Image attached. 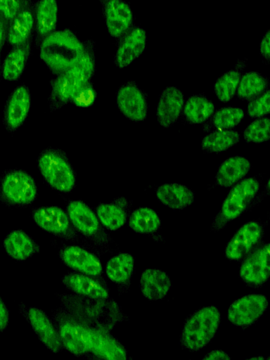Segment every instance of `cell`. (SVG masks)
<instances>
[{
    "label": "cell",
    "mask_w": 270,
    "mask_h": 360,
    "mask_svg": "<svg viewBox=\"0 0 270 360\" xmlns=\"http://www.w3.org/2000/svg\"><path fill=\"white\" fill-rule=\"evenodd\" d=\"M27 316L34 332L44 346L53 353L59 352L63 345L58 330L48 315L41 309L31 307Z\"/></svg>",
    "instance_id": "20"
},
{
    "label": "cell",
    "mask_w": 270,
    "mask_h": 360,
    "mask_svg": "<svg viewBox=\"0 0 270 360\" xmlns=\"http://www.w3.org/2000/svg\"><path fill=\"white\" fill-rule=\"evenodd\" d=\"M96 92L91 81L81 85L74 93L70 103L74 105L85 108L91 106L95 101Z\"/></svg>",
    "instance_id": "39"
},
{
    "label": "cell",
    "mask_w": 270,
    "mask_h": 360,
    "mask_svg": "<svg viewBox=\"0 0 270 360\" xmlns=\"http://www.w3.org/2000/svg\"><path fill=\"white\" fill-rule=\"evenodd\" d=\"M214 105L204 94L190 96L185 104L184 113L186 120L192 124L206 121L214 112Z\"/></svg>",
    "instance_id": "34"
},
{
    "label": "cell",
    "mask_w": 270,
    "mask_h": 360,
    "mask_svg": "<svg viewBox=\"0 0 270 360\" xmlns=\"http://www.w3.org/2000/svg\"><path fill=\"white\" fill-rule=\"evenodd\" d=\"M9 323V311L8 307L0 297V333L4 332Z\"/></svg>",
    "instance_id": "43"
},
{
    "label": "cell",
    "mask_w": 270,
    "mask_h": 360,
    "mask_svg": "<svg viewBox=\"0 0 270 360\" xmlns=\"http://www.w3.org/2000/svg\"><path fill=\"white\" fill-rule=\"evenodd\" d=\"M265 358L264 356H256V357H251V358H248V359H264Z\"/></svg>",
    "instance_id": "46"
},
{
    "label": "cell",
    "mask_w": 270,
    "mask_h": 360,
    "mask_svg": "<svg viewBox=\"0 0 270 360\" xmlns=\"http://www.w3.org/2000/svg\"><path fill=\"white\" fill-rule=\"evenodd\" d=\"M58 315L57 330L62 345L70 353L77 356L90 352L91 333L89 328L67 311H63Z\"/></svg>",
    "instance_id": "7"
},
{
    "label": "cell",
    "mask_w": 270,
    "mask_h": 360,
    "mask_svg": "<svg viewBox=\"0 0 270 360\" xmlns=\"http://www.w3.org/2000/svg\"><path fill=\"white\" fill-rule=\"evenodd\" d=\"M63 262L70 268L91 276L102 273V264L99 259L89 251L77 245L63 248L60 252Z\"/></svg>",
    "instance_id": "19"
},
{
    "label": "cell",
    "mask_w": 270,
    "mask_h": 360,
    "mask_svg": "<svg viewBox=\"0 0 270 360\" xmlns=\"http://www.w3.org/2000/svg\"><path fill=\"white\" fill-rule=\"evenodd\" d=\"M250 161L243 156L233 155L226 159L215 175V184L229 188L242 179L250 169Z\"/></svg>",
    "instance_id": "30"
},
{
    "label": "cell",
    "mask_w": 270,
    "mask_h": 360,
    "mask_svg": "<svg viewBox=\"0 0 270 360\" xmlns=\"http://www.w3.org/2000/svg\"><path fill=\"white\" fill-rule=\"evenodd\" d=\"M23 0H0V14L8 27L20 10Z\"/></svg>",
    "instance_id": "41"
},
{
    "label": "cell",
    "mask_w": 270,
    "mask_h": 360,
    "mask_svg": "<svg viewBox=\"0 0 270 360\" xmlns=\"http://www.w3.org/2000/svg\"><path fill=\"white\" fill-rule=\"evenodd\" d=\"M260 54L267 62L270 58V31L269 30L264 34L259 46Z\"/></svg>",
    "instance_id": "42"
},
{
    "label": "cell",
    "mask_w": 270,
    "mask_h": 360,
    "mask_svg": "<svg viewBox=\"0 0 270 360\" xmlns=\"http://www.w3.org/2000/svg\"><path fill=\"white\" fill-rule=\"evenodd\" d=\"M67 214L73 226L83 235L95 238L101 234V226L96 214L81 200H71L67 205Z\"/></svg>",
    "instance_id": "21"
},
{
    "label": "cell",
    "mask_w": 270,
    "mask_h": 360,
    "mask_svg": "<svg viewBox=\"0 0 270 360\" xmlns=\"http://www.w3.org/2000/svg\"><path fill=\"white\" fill-rule=\"evenodd\" d=\"M63 285L76 295L93 299H108L109 292L99 281L91 276L69 273L62 278Z\"/></svg>",
    "instance_id": "24"
},
{
    "label": "cell",
    "mask_w": 270,
    "mask_h": 360,
    "mask_svg": "<svg viewBox=\"0 0 270 360\" xmlns=\"http://www.w3.org/2000/svg\"><path fill=\"white\" fill-rule=\"evenodd\" d=\"M221 316L219 309L210 305L190 315L184 322L179 342L190 352H198L214 338L220 325Z\"/></svg>",
    "instance_id": "3"
},
{
    "label": "cell",
    "mask_w": 270,
    "mask_h": 360,
    "mask_svg": "<svg viewBox=\"0 0 270 360\" xmlns=\"http://www.w3.org/2000/svg\"><path fill=\"white\" fill-rule=\"evenodd\" d=\"M270 91L264 93L252 99L248 105V114L250 117H262L270 112Z\"/></svg>",
    "instance_id": "40"
},
{
    "label": "cell",
    "mask_w": 270,
    "mask_h": 360,
    "mask_svg": "<svg viewBox=\"0 0 270 360\" xmlns=\"http://www.w3.org/2000/svg\"><path fill=\"white\" fill-rule=\"evenodd\" d=\"M3 245L8 255L19 262L30 258L39 250L34 239L20 229L9 232L4 239Z\"/></svg>",
    "instance_id": "28"
},
{
    "label": "cell",
    "mask_w": 270,
    "mask_h": 360,
    "mask_svg": "<svg viewBox=\"0 0 270 360\" xmlns=\"http://www.w3.org/2000/svg\"><path fill=\"white\" fill-rule=\"evenodd\" d=\"M269 85L268 79L257 72H247L240 77L237 96L241 100H252L262 94Z\"/></svg>",
    "instance_id": "36"
},
{
    "label": "cell",
    "mask_w": 270,
    "mask_h": 360,
    "mask_svg": "<svg viewBox=\"0 0 270 360\" xmlns=\"http://www.w3.org/2000/svg\"><path fill=\"white\" fill-rule=\"evenodd\" d=\"M32 41V38L12 46L1 63V79L17 82L21 77L30 56Z\"/></svg>",
    "instance_id": "25"
},
{
    "label": "cell",
    "mask_w": 270,
    "mask_h": 360,
    "mask_svg": "<svg viewBox=\"0 0 270 360\" xmlns=\"http://www.w3.org/2000/svg\"><path fill=\"white\" fill-rule=\"evenodd\" d=\"M32 219L38 226L56 236L74 239L75 232L68 214L60 207L51 205L36 208Z\"/></svg>",
    "instance_id": "13"
},
{
    "label": "cell",
    "mask_w": 270,
    "mask_h": 360,
    "mask_svg": "<svg viewBox=\"0 0 270 360\" xmlns=\"http://www.w3.org/2000/svg\"><path fill=\"white\" fill-rule=\"evenodd\" d=\"M89 329L91 353L100 359L106 360L127 359V354L124 347L108 331L93 328Z\"/></svg>",
    "instance_id": "22"
},
{
    "label": "cell",
    "mask_w": 270,
    "mask_h": 360,
    "mask_svg": "<svg viewBox=\"0 0 270 360\" xmlns=\"http://www.w3.org/2000/svg\"><path fill=\"white\" fill-rule=\"evenodd\" d=\"M264 235L262 225L258 221H250L242 225L227 243L224 255L234 262L242 260L260 241Z\"/></svg>",
    "instance_id": "11"
},
{
    "label": "cell",
    "mask_w": 270,
    "mask_h": 360,
    "mask_svg": "<svg viewBox=\"0 0 270 360\" xmlns=\"http://www.w3.org/2000/svg\"><path fill=\"white\" fill-rule=\"evenodd\" d=\"M172 285L169 276L158 269H145L140 277L139 287L141 294L149 300L164 298Z\"/></svg>",
    "instance_id": "27"
},
{
    "label": "cell",
    "mask_w": 270,
    "mask_h": 360,
    "mask_svg": "<svg viewBox=\"0 0 270 360\" xmlns=\"http://www.w3.org/2000/svg\"><path fill=\"white\" fill-rule=\"evenodd\" d=\"M39 58L55 75L65 72L82 56L84 41L69 29L55 30L39 45Z\"/></svg>",
    "instance_id": "2"
},
{
    "label": "cell",
    "mask_w": 270,
    "mask_h": 360,
    "mask_svg": "<svg viewBox=\"0 0 270 360\" xmlns=\"http://www.w3.org/2000/svg\"><path fill=\"white\" fill-rule=\"evenodd\" d=\"M184 104L183 93L176 86H167L161 92L157 105L158 122L165 128L172 127L179 119Z\"/></svg>",
    "instance_id": "18"
},
{
    "label": "cell",
    "mask_w": 270,
    "mask_h": 360,
    "mask_svg": "<svg viewBox=\"0 0 270 360\" xmlns=\"http://www.w3.org/2000/svg\"><path fill=\"white\" fill-rule=\"evenodd\" d=\"M158 200L174 210H181L190 206L195 198L194 193L185 185L172 183L160 186L156 191Z\"/></svg>",
    "instance_id": "29"
},
{
    "label": "cell",
    "mask_w": 270,
    "mask_h": 360,
    "mask_svg": "<svg viewBox=\"0 0 270 360\" xmlns=\"http://www.w3.org/2000/svg\"><path fill=\"white\" fill-rule=\"evenodd\" d=\"M7 26L0 14V79H1V53L5 41H6Z\"/></svg>",
    "instance_id": "44"
},
{
    "label": "cell",
    "mask_w": 270,
    "mask_h": 360,
    "mask_svg": "<svg viewBox=\"0 0 270 360\" xmlns=\"http://www.w3.org/2000/svg\"><path fill=\"white\" fill-rule=\"evenodd\" d=\"M116 105L122 114L131 121L146 119L148 102L145 93L133 81L123 84L116 94Z\"/></svg>",
    "instance_id": "12"
},
{
    "label": "cell",
    "mask_w": 270,
    "mask_h": 360,
    "mask_svg": "<svg viewBox=\"0 0 270 360\" xmlns=\"http://www.w3.org/2000/svg\"><path fill=\"white\" fill-rule=\"evenodd\" d=\"M107 30L114 38L122 37L131 27L133 12L124 0H99Z\"/></svg>",
    "instance_id": "14"
},
{
    "label": "cell",
    "mask_w": 270,
    "mask_h": 360,
    "mask_svg": "<svg viewBox=\"0 0 270 360\" xmlns=\"http://www.w3.org/2000/svg\"><path fill=\"white\" fill-rule=\"evenodd\" d=\"M239 276L248 286L263 285L270 276L269 243H265L245 257L239 270Z\"/></svg>",
    "instance_id": "9"
},
{
    "label": "cell",
    "mask_w": 270,
    "mask_h": 360,
    "mask_svg": "<svg viewBox=\"0 0 270 360\" xmlns=\"http://www.w3.org/2000/svg\"><path fill=\"white\" fill-rule=\"evenodd\" d=\"M65 310L89 328L109 331L128 318L113 300L93 299L78 295H60Z\"/></svg>",
    "instance_id": "1"
},
{
    "label": "cell",
    "mask_w": 270,
    "mask_h": 360,
    "mask_svg": "<svg viewBox=\"0 0 270 360\" xmlns=\"http://www.w3.org/2000/svg\"><path fill=\"white\" fill-rule=\"evenodd\" d=\"M37 167L45 181L53 189L67 193L75 188L76 174L63 150L56 148L44 149L38 156Z\"/></svg>",
    "instance_id": "4"
},
{
    "label": "cell",
    "mask_w": 270,
    "mask_h": 360,
    "mask_svg": "<svg viewBox=\"0 0 270 360\" xmlns=\"http://www.w3.org/2000/svg\"><path fill=\"white\" fill-rule=\"evenodd\" d=\"M259 189V182L255 177L244 179L231 188L212 221L211 231H219L239 217L248 208Z\"/></svg>",
    "instance_id": "5"
},
{
    "label": "cell",
    "mask_w": 270,
    "mask_h": 360,
    "mask_svg": "<svg viewBox=\"0 0 270 360\" xmlns=\"http://www.w3.org/2000/svg\"><path fill=\"white\" fill-rule=\"evenodd\" d=\"M270 119L262 117L252 122L244 130L243 138L246 142L261 143L269 140Z\"/></svg>",
    "instance_id": "38"
},
{
    "label": "cell",
    "mask_w": 270,
    "mask_h": 360,
    "mask_svg": "<svg viewBox=\"0 0 270 360\" xmlns=\"http://www.w3.org/2000/svg\"><path fill=\"white\" fill-rule=\"evenodd\" d=\"M32 96L27 86L15 87L8 97L3 110L2 122L10 134L16 131L25 122L31 107Z\"/></svg>",
    "instance_id": "10"
},
{
    "label": "cell",
    "mask_w": 270,
    "mask_h": 360,
    "mask_svg": "<svg viewBox=\"0 0 270 360\" xmlns=\"http://www.w3.org/2000/svg\"><path fill=\"white\" fill-rule=\"evenodd\" d=\"M134 270V258L130 253L122 252L111 257L105 265L108 278L119 285H128Z\"/></svg>",
    "instance_id": "31"
},
{
    "label": "cell",
    "mask_w": 270,
    "mask_h": 360,
    "mask_svg": "<svg viewBox=\"0 0 270 360\" xmlns=\"http://www.w3.org/2000/svg\"><path fill=\"white\" fill-rule=\"evenodd\" d=\"M131 202L120 197L109 203H100L96 213L101 224L110 231H116L127 221Z\"/></svg>",
    "instance_id": "26"
},
{
    "label": "cell",
    "mask_w": 270,
    "mask_h": 360,
    "mask_svg": "<svg viewBox=\"0 0 270 360\" xmlns=\"http://www.w3.org/2000/svg\"><path fill=\"white\" fill-rule=\"evenodd\" d=\"M202 359H231L229 354L223 350L215 349L212 350L202 358Z\"/></svg>",
    "instance_id": "45"
},
{
    "label": "cell",
    "mask_w": 270,
    "mask_h": 360,
    "mask_svg": "<svg viewBox=\"0 0 270 360\" xmlns=\"http://www.w3.org/2000/svg\"><path fill=\"white\" fill-rule=\"evenodd\" d=\"M58 23L57 0H37L34 5V30L36 45L56 30Z\"/></svg>",
    "instance_id": "23"
},
{
    "label": "cell",
    "mask_w": 270,
    "mask_h": 360,
    "mask_svg": "<svg viewBox=\"0 0 270 360\" xmlns=\"http://www.w3.org/2000/svg\"><path fill=\"white\" fill-rule=\"evenodd\" d=\"M37 197L34 179L27 172L11 169L0 176V202L8 207H24Z\"/></svg>",
    "instance_id": "6"
},
{
    "label": "cell",
    "mask_w": 270,
    "mask_h": 360,
    "mask_svg": "<svg viewBox=\"0 0 270 360\" xmlns=\"http://www.w3.org/2000/svg\"><path fill=\"white\" fill-rule=\"evenodd\" d=\"M244 110L238 107L226 106L217 110L212 117V124L218 129H230L240 124Z\"/></svg>",
    "instance_id": "37"
},
{
    "label": "cell",
    "mask_w": 270,
    "mask_h": 360,
    "mask_svg": "<svg viewBox=\"0 0 270 360\" xmlns=\"http://www.w3.org/2000/svg\"><path fill=\"white\" fill-rule=\"evenodd\" d=\"M245 63L238 61L235 67L221 75L214 84V90L218 99L224 103L231 101L236 93Z\"/></svg>",
    "instance_id": "32"
},
{
    "label": "cell",
    "mask_w": 270,
    "mask_h": 360,
    "mask_svg": "<svg viewBox=\"0 0 270 360\" xmlns=\"http://www.w3.org/2000/svg\"><path fill=\"white\" fill-rule=\"evenodd\" d=\"M128 224L136 233L149 234L158 231L161 220L158 214L151 208L141 207L132 212Z\"/></svg>",
    "instance_id": "35"
},
{
    "label": "cell",
    "mask_w": 270,
    "mask_h": 360,
    "mask_svg": "<svg viewBox=\"0 0 270 360\" xmlns=\"http://www.w3.org/2000/svg\"><path fill=\"white\" fill-rule=\"evenodd\" d=\"M33 0H23L22 5L7 27L6 41L11 46L22 44L32 38L34 30Z\"/></svg>",
    "instance_id": "17"
},
{
    "label": "cell",
    "mask_w": 270,
    "mask_h": 360,
    "mask_svg": "<svg viewBox=\"0 0 270 360\" xmlns=\"http://www.w3.org/2000/svg\"><path fill=\"white\" fill-rule=\"evenodd\" d=\"M240 138V136L237 131L217 129L202 139L201 148L208 153H220L237 144Z\"/></svg>",
    "instance_id": "33"
},
{
    "label": "cell",
    "mask_w": 270,
    "mask_h": 360,
    "mask_svg": "<svg viewBox=\"0 0 270 360\" xmlns=\"http://www.w3.org/2000/svg\"><path fill=\"white\" fill-rule=\"evenodd\" d=\"M86 81L70 70L56 75L50 82L49 106L53 112L70 103L76 90Z\"/></svg>",
    "instance_id": "15"
},
{
    "label": "cell",
    "mask_w": 270,
    "mask_h": 360,
    "mask_svg": "<svg viewBox=\"0 0 270 360\" xmlns=\"http://www.w3.org/2000/svg\"><path fill=\"white\" fill-rule=\"evenodd\" d=\"M267 297L261 294H248L234 300L229 306V322L238 327H248L255 323L266 311Z\"/></svg>",
    "instance_id": "8"
},
{
    "label": "cell",
    "mask_w": 270,
    "mask_h": 360,
    "mask_svg": "<svg viewBox=\"0 0 270 360\" xmlns=\"http://www.w3.org/2000/svg\"><path fill=\"white\" fill-rule=\"evenodd\" d=\"M147 44V34L141 27H131L120 41L114 58L115 65L124 68L136 60L144 51Z\"/></svg>",
    "instance_id": "16"
}]
</instances>
